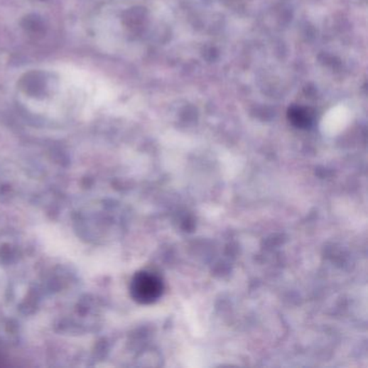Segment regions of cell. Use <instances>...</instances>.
<instances>
[{"mask_svg":"<svg viewBox=\"0 0 368 368\" xmlns=\"http://www.w3.org/2000/svg\"><path fill=\"white\" fill-rule=\"evenodd\" d=\"M5 361V357H4L3 353L0 351V367H1V366H6Z\"/></svg>","mask_w":368,"mask_h":368,"instance_id":"obj_3","label":"cell"},{"mask_svg":"<svg viewBox=\"0 0 368 368\" xmlns=\"http://www.w3.org/2000/svg\"><path fill=\"white\" fill-rule=\"evenodd\" d=\"M288 119L297 128H309L313 121V116L309 109L303 107H292L288 112Z\"/></svg>","mask_w":368,"mask_h":368,"instance_id":"obj_2","label":"cell"},{"mask_svg":"<svg viewBox=\"0 0 368 368\" xmlns=\"http://www.w3.org/2000/svg\"><path fill=\"white\" fill-rule=\"evenodd\" d=\"M130 293L132 298L141 305L155 303L163 293V282L157 274L139 271L131 281Z\"/></svg>","mask_w":368,"mask_h":368,"instance_id":"obj_1","label":"cell"}]
</instances>
